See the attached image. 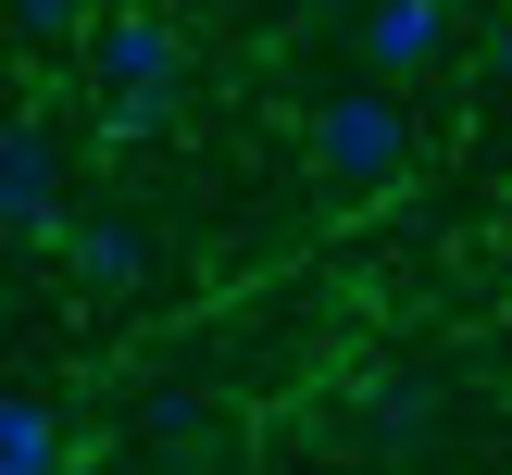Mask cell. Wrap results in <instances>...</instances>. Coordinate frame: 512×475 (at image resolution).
Wrapping results in <instances>:
<instances>
[{
    "mask_svg": "<svg viewBox=\"0 0 512 475\" xmlns=\"http://www.w3.org/2000/svg\"><path fill=\"white\" fill-rule=\"evenodd\" d=\"M313 163L338 175L350 200L400 188V163H413V125H400V100H388V88H338V100L313 113Z\"/></svg>",
    "mask_w": 512,
    "mask_h": 475,
    "instance_id": "cell-1",
    "label": "cell"
},
{
    "mask_svg": "<svg viewBox=\"0 0 512 475\" xmlns=\"http://www.w3.org/2000/svg\"><path fill=\"white\" fill-rule=\"evenodd\" d=\"M88 63H100V88H113V100H150V113H163L175 75H188V50H175L163 13H113V25L88 38Z\"/></svg>",
    "mask_w": 512,
    "mask_h": 475,
    "instance_id": "cell-2",
    "label": "cell"
},
{
    "mask_svg": "<svg viewBox=\"0 0 512 475\" xmlns=\"http://www.w3.org/2000/svg\"><path fill=\"white\" fill-rule=\"evenodd\" d=\"M13 38L63 50V38H100V25H88V0H13Z\"/></svg>",
    "mask_w": 512,
    "mask_h": 475,
    "instance_id": "cell-7",
    "label": "cell"
},
{
    "mask_svg": "<svg viewBox=\"0 0 512 475\" xmlns=\"http://www.w3.org/2000/svg\"><path fill=\"white\" fill-rule=\"evenodd\" d=\"M50 463H63V425H50L38 388H13L0 400V475H50Z\"/></svg>",
    "mask_w": 512,
    "mask_h": 475,
    "instance_id": "cell-6",
    "label": "cell"
},
{
    "mask_svg": "<svg viewBox=\"0 0 512 475\" xmlns=\"http://www.w3.org/2000/svg\"><path fill=\"white\" fill-rule=\"evenodd\" d=\"M200 425H213V413H200V400H188V388H175V400H150V438H175V450H188V438H200Z\"/></svg>",
    "mask_w": 512,
    "mask_h": 475,
    "instance_id": "cell-8",
    "label": "cell"
},
{
    "mask_svg": "<svg viewBox=\"0 0 512 475\" xmlns=\"http://www.w3.org/2000/svg\"><path fill=\"white\" fill-rule=\"evenodd\" d=\"M0 213H13L25 250H63L75 238V225L50 213V125H13V138H0Z\"/></svg>",
    "mask_w": 512,
    "mask_h": 475,
    "instance_id": "cell-4",
    "label": "cell"
},
{
    "mask_svg": "<svg viewBox=\"0 0 512 475\" xmlns=\"http://www.w3.org/2000/svg\"><path fill=\"white\" fill-rule=\"evenodd\" d=\"M63 263H75V288L125 300V288H150V225H138V213H100V225L63 238Z\"/></svg>",
    "mask_w": 512,
    "mask_h": 475,
    "instance_id": "cell-5",
    "label": "cell"
},
{
    "mask_svg": "<svg viewBox=\"0 0 512 475\" xmlns=\"http://www.w3.org/2000/svg\"><path fill=\"white\" fill-rule=\"evenodd\" d=\"M488 75H500V88H512V13L488 25Z\"/></svg>",
    "mask_w": 512,
    "mask_h": 475,
    "instance_id": "cell-9",
    "label": "cell"
},
{
    "mask_svg": "<svg viewBox=\"0 0 512 475\" xmlns=\"http://www.w3.org/2000/svg\"><path fill=\"white\" fill-rule=\"evenodd\" d=\"M325 13H338V0H325Z\"/></svg>",
    "mask_w": 512,
    "mask_h": 475,
    "instance_id": "cell-11",
    "label": "cell"
},
{
    "mask_svg": "<svg viewBox=\"0 0 512 475\" xmlns=\"http://www.w3.org/2000/svg\"><path fill=\"white\" fill-rule=\"evenodd\" d=\"M438 50H450V0H363V75L375 88L425 75Z\"/></svg>",
    "mask_w": 512,
    "mask_h": 475,
    "instance_id": "cell-3",
    "label": "cell"
},
{
    "mask_svg": "<svg viewBox=\"0 0 512 475\" xmlns=\"http://www.w3.org/2000/svg\"><path fill=\"white\" fill-rule=\"evenodd\" d=\"M50 475H75V463H50Z\"/></svg>",
    "mask_w": 512,
    "mask_h": 475,
    "instance_id": "cell-10",
    "label": "cell"
}]
</instances>
